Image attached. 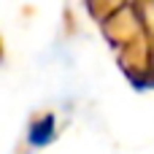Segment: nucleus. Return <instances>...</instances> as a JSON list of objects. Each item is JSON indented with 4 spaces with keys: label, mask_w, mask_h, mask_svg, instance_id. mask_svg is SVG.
<instances>
[{
    "label": "nucleus",
    "mask_w": 154,
    "mask_h": 154,
    "mask_svg": "<svg viewBox=\"0 0 154 154\" xmlns=\"http://www.w3.org/2000/svg\"><path fill=\"white\" fill-rule=\"evenodd\" d=\"M51 135H54V119H51V116L38 119V122L32 125V130H30V141H32L35 146H43Z\"/></svg>",
    "instance_id": "obj_1"
}]
</instances>
